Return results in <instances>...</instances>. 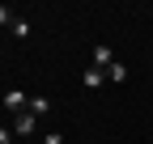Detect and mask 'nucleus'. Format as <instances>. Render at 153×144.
Here are the masks:
<instances>
[{"label": "nucleus", "instance_id": "nucleus-1", "mask_svg": "<svg viewBox=\"0 0 153 144\" xmlns=\"http://www.w3.org/2000/svg\"><path fill=\"white\" fill-rule=\"evenodd\" d=\"M4 110H9V115H22V110H30L26 89H4Z\"/></svg>", "mask_w": 153, "mask_h": 144}, {"label": "nucleus", "instance_id": "nucleus-2", "mask_svg": "<svg viewBox=\"0 0 153 144\" xmlns=\"http://www.w3.org/2000/svg\"><path fill=\"white\" fill-rule=\"evenodd\" d=\"M34 132H38V119H34V115H26V110L13 115V136H26V140H30Z\"/></svg>", "mask_w": 153, "mask_h": 144}, {"label": "nucleus", "instance_id": "nucleus-3", "mask_svg": "<svg viewBox=\"0 0 153 144\" xmlns=\"http://www.w3.org/2000/svg\"><path fill=\"white\" fill-rule=\"evenodd\" d=\"M81 85H85V89H102V85H111V81H106V72H102V68H94V64H89V68H85V76H81Z\"/></svg>", "mask_w": 153, "mask_h": 144}, {"label": "nucleus", "instance_id": "nucleus-4", "mask_svg": "<svg viewBox=\"0 0 153 144\" xmlns=\"http://www.w3.org/2000/svg\"><path fill=\"white\" fill-rule=\"evenodd\" d=\"M111 64H115V55H111V47H94V68H102V72H106Z\"/></svg>", "mask_w": 153, "mask_h": 144}, {"label": "nucleus", "instance_id": "nucleus-5", "mask_svg": "<svg viewBox=\"0 0 153 144\" xmlns=\"http://www.w3.org/2000/svg\"><path fill=\"white\" fill-rule=\"evenodd\" d=\"M47 110H51V102H47L43 93H38V98H30V115H34V119H38V115H47Z\"/></svg>", "mask_w": 153, "mask_h": 144}, {"label": "nucleus", "instance_id": "nucleus-6", "mask_svg": "<svg viewBox=\"0 0 153 144\" xmlns=\"http://www.w3.org/2000/svg\"><path fill=\"white\" fill-rule=\"evenodd\" d=\"M123 76H128V68H123V64H119V60H115V64H111V68H106V81H123Z\"/></svg>", "mask_w": 153, "mask_h": 144}, {"label": "nucleus", "instance_id": "nucleus-7", "mask_svg": "<svg viewBox=\"0 0 153 144\" xmlns=\"http://www.w3.org/2000/svg\"><path fill=\"white\" fill-rule=\"evenodd\" d=\"M9 30H13V34H17V38H30V21H26V17H22V21H13V26H9Z\"/></svg>", "mask_w": 153, "mask_h": 144}, {"label": "nucleus", "instance_id": "nucleus-8", "mask_svg": "<svg viewBox=\"0 0 153 144\" xmlns=\"http://www.w3.org/2000/svg\"><path fill=\"white\" fill-rule=\"evenodd\" d=\"M13 21H17V17H13V9H9V4H0V26H13Z\"/></svg>", "mask_w": 153, "mask_h": 144}, {"label": "nucleus", "instance_id": "nucleus-9", "mask_svg": "<svg viewBox=\"0 0 153 144\" xmlns=\"http://www.w3.org/2000/svg\"><path fill=\"white\" fill-rule=\"evenodd\" d=\"M43 144H64V136H60V132H47V136H43Z\"/></svg>", "mask_w": 153, "mask_h": 144}, {"label": "nucleus", "instance_id": "nucleus-10", "mask_svg": "<svg viewBox=\"0 0 153 144\" xmlns=\"http://www.w3.org/2000/svg\"><path fill=\"white\" fill-rule=\"evenodd\" d=\"M13 140V127H0V144H9Z\"/></svg>", "mask_w": 153, "mask_h": 144}]
</instances>
